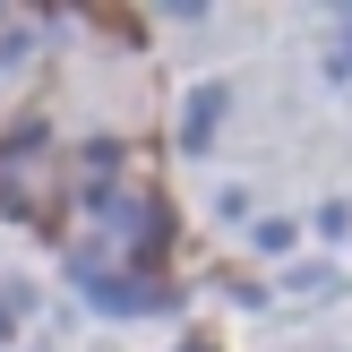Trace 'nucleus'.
Wrapping results in <instances>:
<instances>
[{
  "instance_id": "nucleus-1",
  "label": "nucleus",
  "mask_w": 352,
  "mask_h": 352,
  "mask_svg": "<svg viewBox=\"0 0 352 352\" xmlns=\"http://www.w3.org/2000/svg\"><path fill=\"white\" fill-rule=\"evenodd\" d=\"M215 112H223V86H198L189 95V120H181V146H206L215 138Z\"/></svg>"
}]
</instances>
